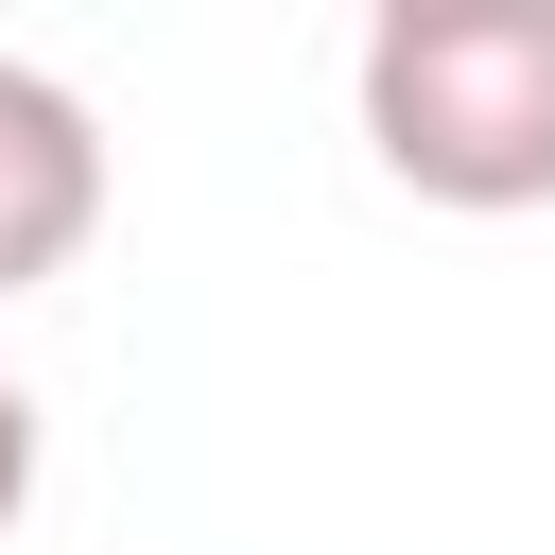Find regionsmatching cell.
I'll return each mask as SVG.
<instances>
[{
    "instance_id": "obj_1",
    "label": "cell",
    "mask_w": 555,
    "mask_h": 555,
    "mask_svg": "<svg viewBox=\"0 0 555 555\" xmlns=\"http://www.w3.org/2000/svg\"><path fill=\"white\" fill-rule=\"evenodd\" d=\"M364 156L416 208H555V0L364 17Z\"/></svg>"
},
{
    "instance_id": "obj_2",
    "label": "cell",
    "mask_w": 555,
    "mask_h": 555,
    "mask_svg": "<svg viewBox=\"0 0 555 555\" xmlns=\"http://www.w3.org/2000/svg\"><path fill=\"white\" fill-rule=\"evenodd\" d=\"M87 225H104V121H87V87L0 52V295L69 278Z\"/></svg>"
},
{
    "instance_id": "obj_3",
    "label": "cell",
    "mask_w": 555,
    "mask_h": 555,
    "mask_svg": "<svg viewBox=\"0 0 555 555\" xmlns=\"http://www.w3.org/2000/svg\"><path fill=\"white\" fill-rule=\"evenodd\" d=\"M17 503H35V399L0 382V520H17Z\"/></svg>"
},
{
    "instance_id": "obj_4",
    "label": "cell",
    "mask_w": 555,
    "mask_h": 555,
    "mask_svg": "<svg viewBox=\"0 0 555 555\" xmlns=\"http://www.w3.org/2000/svg\"><path fill=\"white\" fill-rule=\"evenodd\" d=\"M364 17H451V0H364Z\"/></svg>"
}]
</instances>
